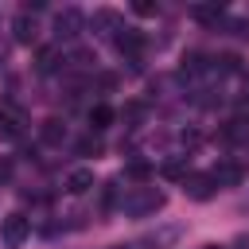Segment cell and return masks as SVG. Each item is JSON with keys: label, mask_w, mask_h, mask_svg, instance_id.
<instances>
[{"label": "cell", "mask_w": 249, "mask_h": 249, "mask_svg": "<svg viewBox=\"0 0 249 249\" xmlns=\"http://www.w3.org/2000/svg\"><path fill=\"white\" fill-rule=\"evenodd\" d=\"M121 117H124L128 124H140V121L148 117V105H144V101H128V105L121 109Z\"/></svg>", "instance_id": "18"}, {"label": "cell", "mask_w": 249, "mask_h": 249, "mask_svg": "<svg viewBox=\"0 0 249 249\" xmlns=\"http://www.w3.org/2000/svg\"><path fill=\"white\" fill-rule=\"evenodd\" d=\"M8 175H12V163H8V160H0V183H4Z\"/></svg>", "instance_id": "24"}, {"label": "cell", "mask_w": 249, "mask_h": 249, "mask_svg": "<svg viewBox=\"0 0 249 249\" xmlns=\"http://www.w3.org/2000/svg\"><path fill=\"white\" fill-rule=\"evenodd\" d=\"M222 136H226V140H237V144H249V121H245V117H237V121H230Z\"/></svg>", "instance_id": "15"}, {"label": "cell", "mask_w": 249, "mask_h": 249, "mask_svg": "<svg viewBox=\"0 0 249 249\" xmlns=\"http://www.w3.org/2000/svg\"><path fill=\"white\" fill-rule=\"evenodd\" d=\"M78 152H82V156H97V152H101V140H97V136H82V140H78Z\"/></svg>", "instance_id": "21"}, {"label": "cell", "mask_w": 249, "mask_h": 249, "mask_svg": "<svg viewBox=\"0 0 249 249\" xmlns=\"http://www.w3.org/2000/svg\"><path fill=\"white\" fill-rule=\"evenodd\" d=\"M241 249H249V241H241Z\"/></svg>", "instance_id": "26"}, {"label": "cell", "mask_w": 249, "mask_h": 249, "mask_svg": "<svg viewBox=\"0 0 249 249\" xmlns=\"http://www.w3.org/2000/svg\"><path fill=\"white\" fill-rule=\"evenodd\" d=\"M191 16H195L198 23H214V27H218V23L226 19V8H222V4H195Z\"/></svg>", "instance_id": "12"}, {"label": "cell", "mask_w": 249, "mask_h": 249, "mask_svg": "<svg viewBox=\"0 0 249 249\" xmlns=\"http://www.w3.org/2000/svg\"><path fill=\"white\" fill-rule=\"evenodd\" d=\"M179 233H183V226H163V230H156V233L136 237V241H132V249H163V245L179 241Z\"/></svg>", "instance_id": "5"}, {"label": "cell", "mask_w": 249, "mask_h": 249, "mask_svg": "<svg viewBox=\"0 0 249 249\" xmlns=\"http://www.w3.org/2000/svg\"><path fill=\"white\" fill-rule=\"evenodd\" d=\"M105 124H113V109H109L105 101L89 105V128H105Z\"/></svg>", "instance_id": "14"}, {"label": "cell", "mask_w": 249, "mask_h": 249, "mask_svg": "<svg viewBox=\"0 0 249 249\" xmlns=\"http://www.w3.org/2000/svg\"><path fill=\"white\" fill-rule=\"evenodd\" d=\"M113 202H117V183L109 179V183H101V210H109Z\"/></svg>", "instance_id": "22"}, {"label": "cell", "mask_w": 249, "mask_h": 249, "mask_svg": "<svg viewBox=\"0 0 249 249\" xmlns=\"http://www.w3.org/2000/svg\"><path fill=\"white\" fill-rule=\"evenodd\" d=\"M210 179L218 183V191H222V187H237V183H241V167H237V163H218V167L210 171Z\"/></svg>", "instance_id": "11"}, {"label": "cell", "mask_w": 249, "mask_h": 249, "mask_svg": "<svg viewBox=\"0 0 249 249\" xmlns=\"http://www.w3.org/2000/svg\"><path fill=\"white\" fill-rule=\"evenodd\" d=\"M124 175H128V179H136V183H148V175H152V167H148L144 160H132V163L124 167Z\"/></svg>", "instance_id": "19"}, {"label": "cell", "mask_w": 249, "mask_h": 249, "mask_svg": "<svg viewBox=\"0 0 249 249\" xmlns=\"http://www.w3.org/2000/svg\"><path fill=\"white\" fill-rule=\"evenodd\" d=\"M132 12L148 19V16H160V4H152V0H136V4H132Z\"/></svg>", "instance_id": "23"}, {"label": "cell", "mask_w": 249, "mask_h": 249, "mask_svg": "<svg viewBox=\"0 0 249 249\" xmlns=\"http://www.w3.org/2000/svg\"><path fill=\"white\" fill-rule=\"evenodd\" d=\"M39 136H43L47 144H62V140H66V128H62L58 121H43V128H39Z\"/></svg>", "instance_id": "16"}, {"label": "cell", "mask_w": 249, "mask_h": 249, "mask_svg": "<svg viewBox=\"0 0 249 249\" xmlns=\"http://www.w3.org/2000/svg\"><path fill=\"white\" fill-rule=\"evenodd\" d=\"M163 191H156V187H136L132 195H124L121 198V210L124 214H132V218H144V214H156V210H163Z\"/></svg>", "instance_id": "1"}, {"label": "cell", "mask_w": 249, "mask_h": 249, "mask_svg": "<svg viewBox=\"0 0 249 249\" xmlns=\"http://www.w3.org/2000/svg\"><path fill=\"white\" fill-rule=\"evenodd\" d=\"M117 51H121L132 66H140V58H144V35H140V31H124V35H117Z\"/></svg>", "instance_id": "6"}, {"label": "cell", "mask_w": 249, "mask_h": 249, "mask_svg": "<svg viewBox=\"0 0 249 249\" xmlns=\"http://www.w3.org/2000/svg\"><path fill=\"white\" fill-rule=\"evenodd\" d=\"M23 124H27V113L16 101H0V136L4 140H19L23 136Z\"/></svg>", "instance_id": "2"}, {"label": "cell", "mask_w": 249, "mask_h": 249, "mask_svg": "<svg viewBox=\"0 0 249 249\" xmlns=\"http://www.w3.org/2000/svg\"><path fill=\"white\" fill-rule=\"evenodd\" d=\"M202 249H226V245H202Z\"/></svg>", "instance_id": "25"}, {"label": "cell", "mask_w": 249, "mask_h": 249, "mask_svg": "<svg viewBox=\"0 0 249 249\" xmlns=\"http://www.w3.org/2000/svg\"><path fill=\"white\" fill-rule=\"evenodd\" d=\"M202 70H206V58H202V54H187V58H183V66H179V74H183V78H195V74H202Z\"/></svg>", "instance_id": "17"}, {"label": "cell", "mask_w": 249, "mask_h": 249, "mask_svg": "<svg viewBox=\"0 0 249 249\" xmlns=\"http://www.w3.org/2000/svg\"><path fill=\"white\" fill-rule=\"evenodd\" d=\"M93 31H97V35H113V39H117L124 27H121V16H117L113 8H101V12H93Z\"/></svg>", "instance_id": "9"}, {"label": "cell", "mask_w": 249, "mask_h": 249, "mask_svg": "<svg viewBox=\"0 0 249 249\" xmlns=\"http://www.w3.org/2000/svg\"><path fill=\"white\" fill-rule=\"evenodd\" d=\"M89 187H93V167H74L66 175V191L70 195H86Z\"/></svg>", "instance_id": "10"}, {"label": "cell", "mask_w": 249, "mask_h": 249, "mask_svg": "<svg viewBox=\"0 0 249 249\" xmlns=\"http://www.w3.org/2000/svg\"><path fill=\"white\" fill-rule=\"evenodd\" d=\"M183 183H187V195H191L195 202H206V198L218 195V183L210 179V171H206V175H187Z\"/></svg>", "instance_id": "7"}, {"label": "cell", "mask_w": 249, "mask_h": 249, "mask_svg": "<svg viewBox=\"0 0 249 249\" xmlns=\"http://www.w3.org/2000/svg\"><path fill=\"white\" fill-rule=\"evenodd\" d=\"M58 66H62V51H58V47H43V51H39L35 70H39V74H54Z\"/></svg>", "instance_id": "13"}, {"label": "cell", "mask_w": 249, "mask_h": 249, "mask_svg": "<svg viewBox=\"0 0 249 249\" xmlns=\"http://www.w3.org/2000/svg\"><path fill=\"white\" fill-rule=\"evenodd\" d=\"M27 233H31V218H23V214H8L4 226H0V237H4L8 249H19L27 241Z\"/></svg>", "instance_id": "3"}, {"label": "cell", "mask_w": 249, "mask_h": 249, "mask_svg": "<svg viewBox=\"0 0 249 249\" xmlns=\"http://www.w3.org/2000/svg\"><path fill=\"white\" fill-rule=\"evenodd\" d=\"M82 27H86V19H82L78 8H62V12L54 16V35H58V39H74Z\"/></svg>", "instance_id": "4"}, {"label": "cell", "mask_w": 249, "mask_h": 249, "mask_svg": "<svg viewBox=\"0 0 249 249\" xmlns=\"http://www.w3.org/2000/svg\"><path fill=\"white\" fill-rule=\"evenodd\" d=\"M12 39H16V43H35V39H39V23H35L31 12H19V16L12 19Z\"/></svg>", "instance_id": "8"}, {"label": "cell", "mask_w": 249, "mask_h": 249, "mask_svg": "<svg viewBox=\"0 0 249 249\" xmlns=\"http://www.w3.org/2000/svg\"><path fill=\"white\" fill-rule=\"evenodd\" d=\"M163 175H167V179H187V156L167 160V163H163Z\"/></svg>", "instance_id": "20"}]
</instances>
